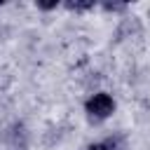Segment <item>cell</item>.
Segmentation results:
<instances>
[{"instance_id":"7a4b0ae2","label":"cell","mask_w":150,"mask_h":150,"mask_svg":"<svg viewBox=\"0 0 150 150\" xmlns=\"http://www.w3.org/2000/svg\"><path fill=\"white\" fill-rule=\"evenodd\" d=\"M87 150H129V145H127V138L122 134H110L96 143H89Z\"/></svg>"},{"instance_id":"277c9868","label":"cell","mask_w":150,"mask_h":150,"mask_svg":"<svg viewBox=\"0 0 150 150\" xmlns=\"http://www.w3.org/2000/svg\"><path fill=\"white\" fill-rule=\"evenodd\" d=\"M98 7H101V9H105V12H112V14L127 12V5H124V2H101Z\"/></svg>"},{"instance_id":"6da1fadb","label":"cell","mask_w":150,"mask_h":150,"mask_svg":"<svg viewBox=\"0 0 150 150\" xmlns=\"http://www.w3.org/2000/svg\"><path fill=\"white\" fill-rule=\"evenodd\" d=\"M115 108H117V103L108 91H96L84 101V115L91 124H101V122L110 120Z\"/></svg>"},{"instance_id":"3957f363","label":"cell","mask_w":150,"mask_h":150,"mask_svg":"<svg viewBox=\"0 0 150 150\" xmlns=\"http://www.w3.org/2000/svg\"><path fill=\"white\" fill-rule=\"evenodd\" d=\"M63 7L68 12H89V9L98 7V5L96 2H63Z\"/></svg>"},{"instance_id":"5b68a950","label":"cell","mask_w":150,"mask_h":150,"mask_svg":"<svg viewBox=\"0 0 150 150\" xmlns=\"http://www.w3.org/2000/svg\"><path fill=\"white\" fill-rule=\"evenodd\" d=\"M35 7H38V9H42V12H49V9L61 7V2H59V0H54V2H35Z\"/></svg>"}]
</instances>
